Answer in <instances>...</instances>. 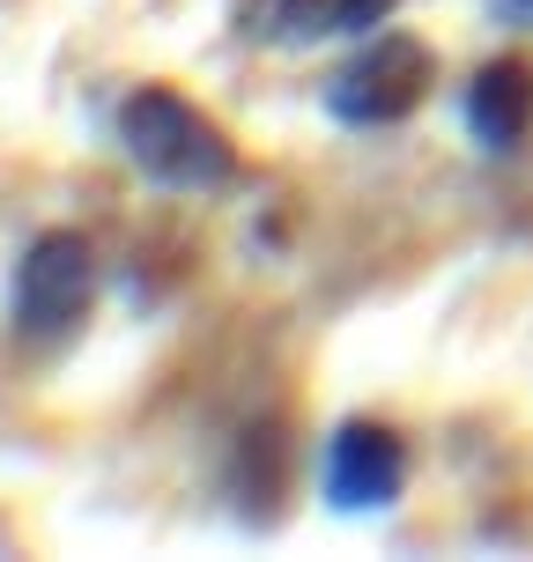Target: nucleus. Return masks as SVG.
Here are the masks:
<instances>
[{"label":"nucleus","mask_w":533,"mask_h":562,"mask_svg":"<svg viewBox=\"0 0 533 562\" xmlns=\"http://www.w3.org/2000/svg\"><path fill=\"white\" fill-rule=\"evenodd\" d=\"M459 119H467L475 148L511 156L533 126V67L526 59H489V67H475V82L459 97Z\"/></svg>","instance_id":"5"},{"label":"nucleus","mask_w":533,"mask_h":562,"mask_svg":"<svg viewBox=\"0 0 533 562\" xmlns=\"http://www.w3.org/2000/svg\"><path fill=\"white\" fill-rule=\"evenodd\" d=\"M119 148L148 186L170 193H223L237 178V140L170 82H148L119 104Z\"/></svg>","instance_id":"1"},{"label":"nucleus","mask_w":533,"mask_h":562,"mask_svg":"<svg viewBox=\"0 0 533 562\" xmlns=\"http://www.w3.org/2000/svg\"><path fill=\"white\" fill-rule=\"evenodd\" d=\"M319 481H326V504L334 510H386L400 496V481H408V445H400L386 422L348 415L334 437H326Z\"/></svg>","instance_id":"4"},{"label":"nucleus","mask_w":533,"mask_h":562,"mask_svg":"<svg viewBox=\"0 0 533 562\" xmlns=\"http://www.w3.org/2000/svg\"><path fill=\"white\" fill-rule=\"evenodd\" d=\"M334 30H341L334 0H245L237 8V37L245 45H319Z\"/></svg>","instance_id":"6"},{"label":"nucleus","mask_w":533,"mask_h":562,"mask_svg":"<svg viewBox=\"0 0 533 562\" xmlns=\"http://www.w3.org/2000/svg\"><path fill=\"white\" fill-rule=\"evenodd\" d=\"M89 304H97V252H89L82 229L30 237L23 259H15V289H8L15 340L23 348H67V340L82 334Z\"/></svg>","instance_id":"2"},{"label":"nucleus","mask_w":533,"mask_h":562,"mask_svg":"<svg viewBox=\"0 0 533 562\" xmlns=\"http://www.w3.org/2000/svg\"><path fill=\"white\" fill-rule=\"evenodd\" d=\"M430 82H437L430 45L408 37V30H386V37H370L364 53H348L334 67L326 112H334L341 126H400V119L430 97Z\"/></svg>","instance_id":"3"},{"label":"nucleus","mask_w":533,"mask_h":562,"mask_svg":"<svg viewBox=\"0 0 533 562\" xmlns=\"http://www.w3.org/2000/svg\"><path fill=\"white\" fill-rule=\"evenodd\" d=\"M393 8H400V0H334V15H341V30H348V37H370V30L386 23Z\"/></svg>","instance_id":"7"},{"label":"nucleus","mask_w":533,"mask_h":562,"mask_svg":"<svg viewBox=\"0 0 533 562\" xmlns=\"http://www.w3.org/2000/svg\"><path fill=\"white\" fill-rule=\"evenodd\" d=\"M489 15H497V23H519V30H533V0H489Z\"/></svg>","instance_id":"8"}]
</instances>
